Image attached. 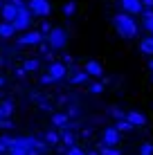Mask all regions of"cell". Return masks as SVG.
<instances>
[{
	"mask_svg": "<svg viewBox=\"0 0 153 155\" xmlns=\"http://www.w3.org/2000/svg\"><path fill=\"white\" fill-rule=\"evenodd\" d=\"M113 23H115V29H117L119 36H124V38H135L138 25H135V20H133V14H128V12L117 14L113 18Z\"/></svg>",
	"mask_w": 153,
	"mask_h": 155,
	"instance_id": "cell-1",
	"label": "cell"
},
{
	"mask_svg": "<svg viewBox=\"0 0 153 155\" xmlns=\"http://www.w3.org/2000/svg\"><path fill=\"white\" fill-rule=\"evenodd\" d=\"M45 38H47V43H50L54 50H61V47L68 45V31L63 27H52V31L45 36Z\"/></svg>",
	"mask_w": 153,
	"mask_h": 155,
	"instance_id": "cell-2",
	"label": "cell"
},
{
	"mask_svg": "<svg viewBox=\"0 0 153 155\" xmlns=\"http://www.w3.org/2000/svg\"><path fill=\"white\" fill-rule=\"evenodd\" d=\"M29 9L36 16H47L52 12V5H50V0H29Z\"/></svg>",
	"mask_w": 153,
	"mask_h": 155,
	"instance_id": "cell-3",
	"label": "cell"
},
{
	"mask_svg": "<svg viewBox=\"0 0 153 155\" xmlns=\"http://www.w3.org/2000/svg\"><path fill=\"white\" fill-rule=\"evenodd\" d=\"M101 142L108 144V146H117V144H119V130H117V126H115V128H104Z\"/></svg>",
	"mask_w": 153,
	"mask_h": 155,
	"instance_id": "cell-4",
	"label": "cell"
},
{
	"mask_svg": "<svg viewBox=\"0 0 153 155\" xmlns=\"http://www.w3.org/2000/svg\"><path fill=\"white\" fill-rule=\"evenodd\" d=\"M43 41V31H27L23 34V38H18L20 45H38Z\"/></svg>",
	"mask_w": 153,
	"mask_h": 155,
	"instance_id": "cell-5",
	"label": "cell"
},
{
	"mask_svg": "<svg viewBox=\"0 0 153 155\" xmlns=\"http://www.w3.org/2000/svg\"><path fill=\"white\" fill-rule=\"evenodd\" d=\"M122 7H124V12L135 16V14H142L144 5H142V0H122Z\"/></svg>",
	"mask_w": 153,
	"mask_h": 155,
	"instance_id": "cell-6",
	"label": "cell"
},
{
	"mask_svg": "<svg viewBox=\"0 0 153 155\" xmlns=\"http://www.w3.org/2000/svg\"><path fill=\"white\" fill-rule=\"evenodd\" d=\"M0 14H2V18H5V20H9V23H12L16 16H18V7H16L14 2H5V5H2V9H0Z\"/></svg>",
	"mask_w": 153,
	"mask_h": 155,
	"instance_id": "cell-7",
	"label": "cell"
},
{
	"mask_svg": "<svg viewBox=\"0 0 153 155\" xmlns=\"http://www.w3.org/2000/svg\"><path fill=\"white\" fill-rule=\"evenodd\" d=\"M47 72L52 74V77L59 81V79H63L68 74V65H63V63H50V68H47Z\"/></svg>",
	"mask_w": 153,
	"mask_h": 155,
	"instance_id": "cell-8",
	"label": "cell"
},
{
	"mask_svg": "<svg viewBox=\"0 0 153 155\" xmlns=\"http://www.w3.org/2000/svg\"><path fill=\"white\" fill-rule=\"evenodd\" d=\"M142 25H144V29L149 34H153V7L142 9Z\"/></svg>",
	"mask_w": 153,
	"mask_h": 155,
	"instance_id": "cell-9",
	"label": "cell"
},
{
	"mask_svg": "<svg viewBox=\"0 0 153 155\" xmlns=\"http://www.w3.org/2000/svg\"><path fill=\"white\" fill-rule=\"evenodd\" d=\"M126 119H128L133 126H144L146 124V117L142 115L140 110H128V113H126Z\"/></svg>",
	"mask_w": 153,
	"mask_h": 155,
	"instance_id": "cell-10",
	"label": "cell"
},
{
	"mask_svg": "<svg viewBox=\"0 0 153 155\" xmlns=\"http://www.w3.org/2000/svg\"><path fill=\"white\" fill-rule=\"evenodd\" d=\"M12 25L16 27V31H20V29H25V27H29L32 25V16H16V18L12 20Z\"/></svg>",
	"mask_w": 153,
	"mask_h": 155,
	"instance_id": "cell-11",
	"label": "cell"
},
{
	"mask_svg": "<svg viewBox=\"0 0 153 155\" xmlns=\"http://www.w3.org/2000/svg\"><path fill=\"white\" fill-rule=\"evenodd\" d=\"M86 72L90 74V77H101V74H104L101 63H97V61H88V63H86Z\"/></svg>",
	"mask_w": 153,
	"mask_h": 155,
	"instance_id": "cell-12",
	"label": "cell"
},
{
	"mask_svg": "<svg viewBox=\"0 0 153 155\" xmlns=\"http://www.w3.org/2000/svg\"><path fill=\"white\" fill-rule=\"evenodd\" d=\"M140 50L144 52V54H149V56L153 54V34H149L146 38L140 41Z\"/></svg>",
	"mask_w": 153,
	"mask_h": 155,
	"instance_id": "cell-13",
	"label": "cell"
},
{
	"mask_svg": "<svg viewBox=\"0 0 153 155\" xmlns=\"http://www.w3.org/2000/svg\"><path fill=\"white\" fill-rule=\"evenodd\" d=\"M14 31H16V27L9 23V20L0 23V36H2V38H9V36H14Z\"/></svg>",
	"mask_w": 153,
	"mask_h": 155,
	"instance_id": "cell-14",
	"label": "cell"
},
{
	"mask_svg": "<svg viewBox=\"0 0 153 155\" xmlns=\"http://www.w3.org/2000/svg\"><path fill=\"white\" fill-rule=\"evenodd\" d=\"M14 113V104L12 101H0V119L2 117H9Z\"/></svg>",
	"mask_w": 153,
	"mask_h": 155,
	"instance_id": "cell-15",
	"label": "cell"
},
{
	"mask_svg": "<svg viewBox=\"0 0 153 155\" xmlns=\"http://www.w3.org/2000/svg\"><path fill=\"white\" fill-rule=\"evenodd\" d=\"M52 124L65 128V126H68V115H63V113H54V115H52Z\"/></svg>",
	"mask_w": 153,
	"mask_h": 155,
	"instance_id": "cell-16",
	"label": "cell"
},
{
	"mask_svg": "<svg viewBox=\"0 0 153 155\" xmlns=\"http://www.w3.org/2000/svg\"><path fill=\"white\" fill-rule=\"evenodd\" d=\"M43 140H45L47 144H50V146H54V144H59V142H61V135H59L56 130H47Z\"/></svg>",
	"mask_w": 153,
	"mask_h": 155,
	"instance_id": "cell-17",
	"label": "cell"
},
{
	"mask_svg": "<svg viewBox=\"0 0 153 155\" xmlns=\"http://www.w3.org/2000/svg\"><path fill=\"white\" fill-rule=\"evenodd\" d=\"M88 77H90V74H88L86 70H83V72H81V70H77V72L70 77V81H72V83H86V81H88Z\"/></svg>",
	"mask_w": 153,
	"mask_h": 155,
	"instance_id": "cell-18",
	"label": "cell"
},
{
	"mask_svg": "<svg viewBox=\"0 0 153 155\" xmlns=\"http://www.w3.org/2000/svg\"><path fill=\"white\" fill-rule=\"evenodd\" d=\"M133 128H135V126L131 124L126 117H124V119H117V130H119V133H128V130H133Z\"/></svg>",
	"mask_w": 153,
	"mask_h": 155,
	"instance_id": "cell-19",
	"label": "cell"
},
{
	"mask_svg": "<svg viewBox=\"0 0 153 155\" xmlns=\"http://www.w3.org/2000/svg\"><path fill=\"white\" fill-rule=\"evenodd\" d=\"M99 153L101 155H122L119 148H113V146H108V144H104V142H101V146H99Z\"/></svg>",
	"mask_w": 153,
	"mask_h": 155,
	"instance_id": "cell-20",
	"label": "cell"
},
{
	"mask_svg": "<svg viewBox=\"0 0 153 155\" xmlns=\"http://www.w3.org/2000/svg\"><path fill=\"white\" fill-rule=\"evenodd\" d=\"M38 65H41L38 58H27L23 68H25V72H34V70H38Z\"/></svg>",
	"mask_w": 153,
	"mask_h": 155,
	"instance_id": "cell-21",
	"label": "cell"
},
{
	"mask_svg": "<svg viewBox=\"0 0 153 155\" xmlns=\"http://www.w3.org/2000/svg\"><path fill=\"white\" fill-rule=\"evenodd\" d=\"M61 140H63V144H65V146H72V144L77 142L75 135H72L70 130H61Z\"/></svg>",
	"mask_w": 153,
	"mask_h": 155,
	"instance_id": "cell-22",
	"label": "cell"
},
{
	"mask_svg": "<svg viewBox=\"0 0 153 155\" xmlns=\"http://www.w3.org/2000/svg\"><path fill=\"white\" fill-rule=\"evenodd\" d=\"M140 155H153V144H151V142L142 144V148H140Z\"/></svg>",
	"mask_w": 153,
	"mask_h": 155,
	"instance_id": "cell-23",
	"label": "cell"
},
{
	"mask_svg": "<svg viewBox=\"0 0 153 155\" xmlns=\"http://www.w3.org/2000/svg\"><path fill=\"white\" fill-rule=\"evenodd\" d=\"M65 155H86V153H83L79 146H75V144H72V146H68V148H65Z\"/></svg>",
	"mask_w": 153,
	"mask_h": 155,
	"instance_id": "cell-24",
	"label": "cell"
},
{
	"mask_svg": "<svg viewBox=\"0 0 153 155\" xmlns=\"http://www.w3.org/2000/svg\"><path fill=\"white\" fill-rule=\"evenodd\" d=\"M63 12H65V16H72L77 12V2H65V7H63Z\"/></svg>",
	"mask_w": 153,
	"mask_h": 155,
	"instance_id": "cell-25",
	"label": "cell"
},
{
	"mask_svg": "<svg viewBox=\"0 0 153 155\" xmlns=\"http://www.w3.org/2000/svg\"><path fill=\"white\" fill-rule=\"evenodd\" d=\"M110 115H113L115 119H124V117H126V113H124V110H122V108H115V106L110 108Z\"/></svg>",
	"mask_w": 153,
	"mask_h": 155,
	"instance_id": "cell-26",
	"label": "cell"
},
{
	"mask_svg": "<svg viewBox=\"0 0 153 155\" xmlns=\"http://www.w3.org/2000/svg\"><path fill=\"white\" fill-rule=\"evenodd\" d=\"M14 140H16V137H9V135H0V142H2L5 144V146H12V144H14Z\"/></svg>",
	"mask_w": 153,
	"mask_h": 155,
	"instance_id": "cell-27",
	"label": "cell"
},
{
	"mask_svg": "<svg viewBox=\"0 0 153 155\" xmlns=\"http://www.w3.org/2000/svg\"><path fill=\"white\" fill-rule=\"evenodd\" d=\"M101 90H104V83H92V85H90V92H92V94H99Z\"/></svg>",
	"mask_w": 153,
	"mask_h": 155,
	"instance_id": "cell-28",
	"label": "cell"
},
{
	"mask_svg": "<svg viewBox=\"0 0 153 155\" xmlns=\"http://www.w3.org/2000/svg\"><path fill=\"white\" fill-rule=\"evenodd\" d=\"M54 81H56V79L52 77L50 72H47V74H43V77H41V83H54Z\"/></svg>",
	"mask_w": 153,
	"mask_h": 155,
	"instance_id": "cell-29",
	"label": "cell"
},
{
	"mask_svg": "<svg viewBox=\"0 0 153 155\" xmlns=\"http://www.w3.org/2000/svg\"><path fill=\"white\" fill-rule=\"evenodd\" d=\"M0 128H5V130H7V128H12V121H9V117H2V119H0Z\"/></svg>",
	"mask_w": 153,
	"mask_h": 155,
	"instance_id": "cell-30",
	"label": "cell"
},
{
	"mask_svg": "<svg viewBox=\"0 0 153 155\" xmlns=\"http://www.w3.org/2000/svg\"><path fill=\"white\" fill-rule=\"evenodd\" d=\"M41 31H43V36H47L52 31V25L50 23H43V25H41Z\"/></svg>",
	"mask_w": 153,
	"mask_h": 155,
	"instance_id": "cell-31",
	"label": "cell"
},
{
	"mask_svg": "<svg viewBox=\"0 0 153 155\" xmlns=\"http://www.w3.org/2000/svg\"><path fill=\"white\" fill-rule=\"evenodd\" d=\"M9 2H14L16 7H23V5H25V0H9Z\"/></svg>",
	"mask_w": 153,
	"mask_h": 155,
	"instance_id": "cell-32",
	"label": "cell"
},
{
	"mask_svg": "<svg viewBox=\"0 0 153 155\" xmlns=\"http://www.w3.org/2000/svg\"><path fill=\"white\" fill-rule=\"evenodd\" d=\"M25 155H41V153L36 151V148H27V153H25Z\"/></svg>",
	"mask_w": 153,
	"mask_h": 155,
	"instance_id": "cell-33",
	"label": "cell"
},
{
	"mask_svg": "<svg viewBox=\"0 0 153 155\" xmlns=\"http://www.w3.org/2000/svg\"><path fill=\"white\" fill-rule=\"evenodd\" d=\"M142 5L144 7H153V0H142Z\"/></svg>",
	"mask_w": 153,
	"mask_h": 155,
	"instance_id": "cell-34",
	"label": "cell"
},
{
	"mask_svg": "<svg viewBox=\"0 0 153 155\" xmlns=\"http://www.w3.org/2000/svg\"><path fill=\"white\" fill-rule=\"evenodd\" d=\"M5 151H9V148H7V146H5V144H2V142H0V153H5Z\"/></svg>",
	"mask_w": 153,
	"mask_h": 155,
	"instance_id": "cell-35",
	"label": "cell"
},
{
	"mask_svg": "<svg viewBox=\"0 0 153 155\" xmlns=\"http://www.w3.org/2000/svg\"><path fill=\"white\" fill-rule=\"evenodd\" d=\"M86 155H101V153H99V151H88Z\"/></svg>",
	"mask_w": 153,
	"mask_h": 155,
	"instance_id": "cell-36",
	"label": "cell"
},
{
	"mask_svg": "<svg viewBox=\"0 0 153 155\" xmlns=\"http://www.w3.org/2000/svg\"><path fill=\"white\" fill-rule=\"evenodd\" d=\"M149 68H151V72H153V58H151V61H149Z\"/></svg>",
	"mask_w": 153,
	"mask_h": 155,
	"instance_id": "cell-37",
	"label": "cell"
},
{
	"mask_svg": "<svg viewBox=\"0 0 153 155\" xmlns=\"http://www.w3.org/2000/svg\"><path fill=\"white\" fill-rule=\"evenodd\" d=\"M2 83H5V79H2V77H0V85H2Z\"/></svg>",
	"mask_w": 153,
	"mask_h": 155,
	"instance_id": "cell-38",
	"label": "cell"
},
{
	"mask_svg": "<svg viewBox=\"0 0 153 155\" xmlns=\"http://www.w3.org/2000/svg\"><path fill=\"white\" fill-rule=\"evenodd\" d=\"M0 9H2V2H0Z\"/></svg>",
	"mask_w": 153,
	"mask_h": 155,
	"instance_id": "cell-39",
	"label": "cell"
}]
</instances>
